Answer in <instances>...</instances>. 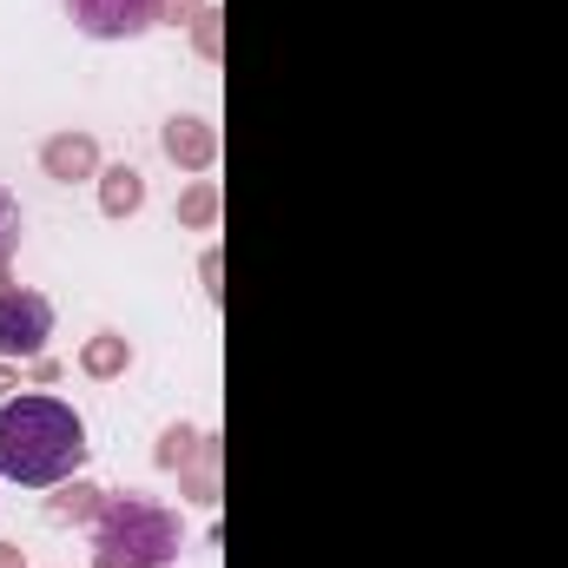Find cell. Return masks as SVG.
<instances>
[{"label":"cell","mask_w":568,"mask_h":568,"mask_svg":"<svg viewBox=\"0 0 568 568\" xmlns=\"http://www.w3.org/2000/svg\"><path fill=\"white\" fill-rule=\"evenodd\" d=\"M159 152L179 165V172H212L219 165V126L199 120V113H172L159 126Z\"/></svg>","instance_id":"6"},{"label":"cell","mask_w":568,"mask_h":568,"mask_svg":"<svg viewBox=\"0 0 568 568\" xmlns=\"http://www.w3.org/2000/svg\"><path fill=\"white\" fill-rule=\"evenodd\" d=\"M67 377V364H53V357H33L27 364V384H60Z\"/></svg>","instance_id":"16"},{"label":"cell","mask_w":568,"mask_h":568,"mask_svg":"<svg viewBox=\"0 0 568 568\" xmlns=\"http://www.w3.org/2000/svg\"><path fill=\"white\" fill-rule=\"evenodd\" d=\"M67 20L87 40H140L159 27V0H67Z\"/></svg>","instance_id":"4"},{"label":"cell","mask_w":568,"mask_h":568,"mask_svg":"<svg viewBox=\"0 0 568 568\" xmlns=\"http://www.w3.org/2000/svg\"><path fill=\"white\" fill-rule=\"evenodd\" d=\"M205 436H212V429H199V424H165V429H159V449H152V463L179 476V469H185V463L205 449Z\"/></svg>","instance_id":"11"},{"label":"cell","mask_w":568,"mask_h":568,"mask_svg":"<svg viewBox=\"0 0 568 568\" xmlns=\"http://www.w3.org/2000/svg\"><path fill=\"white\" fill-rule=\"evenodd\" d=\"M199 278H205V297H219V291H225V265H219V252H205V258H199Z\"/></svg>","instance_id":"17"},{"label":"cell","mask_w":568,"mask_h":568,"mask_svg":"<svg viewBox=\"0 0 568 568\" xmlns=\"http://www.w3.org/2000/svg\"><path fill=\"white\" fill-rule=\"evenodd\" d=\"M93 185H100V212H106V219H120V225H126V219H140V212H145V172H140V165H126V159H120V165H106Z\"/></svg>","instance_id":"8"},{"label":"cell","mask_w":568,"mask_h":568,"mask_svg":"<svg viewBox=\"0 0 568 568\" xmlns=\"http://www.w3.org/2000/svg\"><path fill=\"white\" fill-rule=\"evenodd\" d=\"M0 568H27V549L20 542H0Z\"/></svg>","instance_id":"19"},{"label":"cell","mask_w":568,"mask_h":568,"mask_svg":"<svg viewBox=\"0 0 568 568\" xmlns=\"http://www.w3.org/2000/svg\"><path fill=\"white\" fill-rule=\"evenodd\" d=\"M185 549V523L179 509L152 503L140 489H106V509L93 516V556H113L126 568H172Z\"/></svg>","instance_id":"2"},{"label":"cell","mask_w":568,"mask_h":568,"mask_svg":"<svg viewBox=\"0 0 568 568\" xmlns=\"http://www.w3.org/2000/svg\"><path fill=\"white\" fill-rule=\"evenodd\" d=\"M40 172L53 179V185H87V179H100L106 172V159H100V140L93 133H47L40 140Z\"/></svg>","instance_id":"5"},{"label":"cell","mask_w":568,"mask_h":568,"mask_svg":"<svg viewBox=\"0 0 568 568\" xmlns=\"http://www.w3.org/2000/svg\"><path fill=\"white\" fill-rule=\"evenodd\" d=\"M13 245H20V205H13V192L0 185V265L13 258Z\"/></svg>","instance_id":"14"},{"label":"cell","mask_w":568,"mask_h":568,"mask_svg":"<svg viewBox=\"0 0 568 568\" xmlns=\"http://www.w3.org/2000/svg\"><path fill=\"white\" fill-rule=\"evenodd\" d=\"M93 568H126V562H113V556H93Z\"/></svg>","instance_id":"20"},{"label":"cell","mask_w":568,"mask_h":568,"mask_svg":"<svg viewBox=\"0 0 568 568\" xmlns=\"http://www.w3.org/2000/svg\"><path fill=\"white\" fill-rule=\"evenodd\" d=\"M219 456H225V449H219V436H205V449L179 469V489H185L192 503H219Z\"/></svg>","instance_id":"12"},{"label":"cell","mask_w":568,"mask_h":568,"mask_svg":"<svg viewBox=\"0 0 568 568\" xmlns=\"http://www.w3.org/2000/svg\"><path fill=\"white\" fill-rule=\"evenodd\" d=\"M192 47H199L205 60H219V47H225V13H219V7H205V13L192 20Z\"/></svg>","instance_id":"13"},{"label":"cell","mask_w":568,"mask_h":568,"mask_svg":"<svg viewBox=\"0 0 568 568\" xmlns=\"http://www.w3.org/2000/svg\"><path fill=\"white\" fill-rule=\"evenodd\" d=\"M13 390H20V364H7V357H0V404H7Z\"/></svg>","instance_id":"18"},{"label":"cell","mask_w":568,"mask_h":568,"mask_svg":"<svg viewBox=\"0 0 568 568\" xmlns=\"http://www.w3.org/2000/svg\"><path fill=\"white\" fill-rule=\"evenodd\" d=\"M87 417L67 397L47 390H20L0 404V476L20 489H53L67 476H80L87 463Z\"/></svg>","instance_id":"1"},{"label":"cell","mask_w":568,"mask_h":568,"mask_svg":"<svg viewBox=\"0 0 568 568\" xmlns=\"http://www.w3.org/2000/svg\"><path fill=\"white\" fill-rule=\"evenodd\" d=\"M106 509V489L100 483H87V476H67V483H53V496H47V523H87L93 529V516Z\"/></svg>","instance_id":"9"},{"label":"cell","mask_w":568,"mask_h":568,"mask_svg":"<svg viewBox=\"0 0 568 568\" xmlns=\"http://www.w3.org/2000/svg\"><path fill=\"white\" fill-rule=\"evenodd\" d=\"M7 284H13V272H7V265H0V291H7Z\"/></svg>","instance_id":"21"},{"label":"cell","mask_w":568,"mask_h":568,"mask_svg":"<svg viewBox=\"0 0 568 568\" xmlns=\"http://www.w3.org/2000/svg\"><path fill=\"white\" fill-rule=\"evenodd\" d=\"M219 212H225L219 179H192V185L179 192V205H172V219H179L185 232H212V225H219Z\"/></svg>","instance_id":"10"},{"label":"cell","mask_w":568,"mask_h":568,"mask_svg":"<svg viewBox=\"0 0 568 568\" xmlns=\"http://www.w3.org/2000/svg\"><path fill=\"white\" fill-rule=\"evenodd\" d=\"M212 0H159V27H192Z\"/></svg>","instance_id":"15"},{"label":"cell","mask_w":568,"mask_h":568,"mask_svg":"<svg viewBox=\"0 0 568 568\" xmlns=\"http://www.w3.org/2000/svg\"><path fill=\"white\" fill-rule=\"evenodd\" d=\"M47 337H53V297L33 284H7L0 291V357L33 364V357H47Z\"/></svg>","instance_id":"3"},{"label":"cell","mask_w":568,"mask_h":568,"mask_svg":"<svg viewBox=\"0 0 568 568\" xmlns=\"http://www.w3.org/2000/svg\"><path fill=\"white\" fill-rule=\"evenodd\" d=\"M133 371V337H120V331H93L87 344H80V377H93V384H120Z\"/></svg>","instance_id":"7"}]
</instances>
